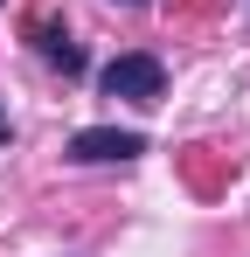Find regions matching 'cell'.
I'll use <instances>...</instances> for the list:
<instances>
[{"label": "cell", "instance_id": "obj_3", "mask_svg": "<svg viewBox=\"0 0 250 257\" xmlns=\"http://www.w3.org/2000/svg\"><path fill=\"white\" fill-rule=\"evenodd\" d=\"M35 42H42V56H49V63H56L63 77H77V70H83V56H77V42H70V35H63L56 21H35Z\"/></svg>", "mask_w": 250, "mask_h": 257}, {"label": "cell", "instance_id": "obj_5", "mask_svg": "<svg viewBox=\"0 0 250 257\" xmlns=\"http://www.w3.org/2000/svg\"><path fill=\"white\" fill-rule=\"evenodd\" d=\"M118 7H139V0H118Z\"/></svg>", "mask_w": 250, "mask_h": 257}, {"label": "cell", "instance_id": "obj_4", "mask_svg": "<svg viewBox=\"0 0 250 257\" xmlns=\"http://www.w3.org/2000/svg\"><path fill=\"white\" fill-rule=\"evenodd\" d=\"M0 146H7V104H0Z\"/></svg>", "mask_w": 250, "mask_h": 257}, {"label": "cell", "instance_id": "obj_1", "mask_svg": "<svg viewBox=\"0 0 250 257\" xmlns=\"http://www.w3.org/2000/svg\"><path fill=\"white\" fill-rule=\"evenodd\" d=\"M97 84H104V97L160 104V90H167V70H160V56H146V49H125V56H111V63L97 70Z\"/></svg>", "mask_w": 250, "mask_h": 257}, {"label": "cell", "instance_id": "obj_2", "mask_svg": "<svg viewBox=\"0 0 250 257\" xmlns=\"http://www.w3.org/2000/svg\"><path fill=\"white\" fill-rule=\"evenodd\" d=\"M146 153V139L139 132H118V125H83L77 139H70V160H83V167H104V160H139Z\"/></svg>", "mask_w": 250, "mask_h": 257}]
</instances>
